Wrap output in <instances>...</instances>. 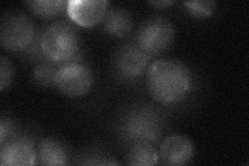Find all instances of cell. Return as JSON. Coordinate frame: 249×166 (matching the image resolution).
<instances>
[{"label": "cell", "instance_id": "3957f363", "mask_svg": "<svg viewBox=\"0 0 249 166\" xmlns=\"http://www.w3.org/2000/svg\"><path fill=\"white\" fill-rule=\"evenodd\" d=\"M161 121L159 115L149 108H135L124 116L122 124V133L132 144L154 142L161 134Z\"/></svg>", "mask_w": 249, "mask_h": 166}, {"label": "cell", "instance_id": "6da1fadb", "mask_svg": "<svg viewBox=\"0 0 249 166\" xmlns=\"http://www.w3.org/2000/svg\"><path fill=\"white\" fill-rule=\"evenodd\" d=\"M145 81L147 92L155 101L163 105H174L188 96L192 78L182 62L158 59L147 68Z\"/></svg>", "mask_w": 249, "mask_h": 166}, {"label": "cell", "instance_id": "5b68a950", "mask_svg": "<svg viewBox=\"0 0 249 166\" xmlns=\"http://www.w3.org/2000/svg\"><path fill=\"white\" fill-rule=\"evenodd\" d=\"M35 37V25L25 14L6 13L1 19V45L5 49L18 52L27 50Z\"/></svg>", "mask_w": 249, "mask_h": 166}, {"label": "cell", "instance_id": "e0dca14e", "mask_svg": "<svg viewBox=\"0 0 249 166\" xmlns=\"http://www.w3.org/2000/svg\"><path fill=\"white\" fill-rule=\"evenodd\" d=\"M14 74L13 66L11 61L5 56H1L0 60V90L3 91L6 86H9Z\"/></svg>", "mask_w": 249, "mask_h": 166}, {"label": "cell", "instance_id": "52a82bcc", "mask_svg": "<svg viewBox=\"0 0 249 166\" xmlns=\"http://www.w3.org/2000/svg\"><path fill=\"white\" fill-rule=\"evenodd\" d=\"M151 58V55L143 51L137 44H128L116 52L115 66L124 78L134 80L149 68Z\"/></svg>", "mask_w": 249, "mask_h": 166}, {"label": "cell", "instance_id": "8fae6325", "mask_svg": "<svg viewBox=\"0 0 249 166\" xmlns=\"http://www.w3.org/2000/svg\"><path fill=\"white\" fill-rule=\"evenodd\" d=\"M133 20L128 11L112 9L106 12L104 17V29L109 36L115 37H127L132 29Z\"/></svg>", "mask_w": 249, "mask_h": 166}, {"label": "cell", "instance_id": "9a60e30c", "mask_svg": "<svg viewBox=\"0 0 249 166\" xmlns=\"http://www.w3.org/2000/svg\"><path fill=\"white\" fill-rule=\"evenodd\" d=\"M53 64L54 62L52 61L43 62V64L35 69L34 76L36 82L45 86H49L52 84L54 85V77H55L58 68H55Z\"/></svg>", "mask_w": 249, "mask_h": 166}, {"label": "cell", "instance_id": "9c48e42d", "mask_svg": "<svg viewBox=\"0 0 249 166\" xmlns=\"http://www.w3.org/2000/svg\"><path fill=\"white\" fill-rule=\"evenodd\" d=\"M194 155L192 141L183 135H169L160 145V156L163 164L185 165Z\"/></svg>", "mask_w": 249, "mask_h": 166}, {"label": "cell", "instance_id": "7c38bea8", "mask_svg": "<svg viewBox=\"0 0 249 166\" xmlns=\"http://www.w3.org/2000/svg\"><path fill=\"white\" fill-rule=\"evenodd\" d=\"M37 158L43 165H65L68 155L66 148L59 141L47 138L38 145Z\"/></svg>", "mask_w": 249, "mask_h": 166}, {"label": "cell", "instance_id": "ba28073f", "mask_svg": "<svg viewBox=\"0 0 249 166\" xmlns=\"http://www.w3.org/2000/svg\"><path fill=\"white\" fill-rule=\"evenodd\" d=\"M107 6L104 0H72L68 1L67 13L77 25L89 28L105 17Z\"/></svg>", "mask_w": 249, "mask_h": 166}, {"label": "cell", "instance_id": "4fadbf2b", "mask_svg": "<svg viewBox=\"0 0 249 166\" xmlns=\"http://www.w3.org/2000/svg\"><path fill=\"white\" fill-rule=\"evenodd\" d=\"M159 155L149 142H137L128 153L127 163L134 166H153L158 164Z\"/></svg>", "mask_w": 249, "mask_h": 166}, {"label": "cell", "instance_id": "7a4b0ae2", "mask_svg": "<svg viewBox=\"0 0 249 166\" xmlns=\"http://www.w3.org/2000/svg\"><path fill=\"white\" fill-rule=\"evenodd\" d=\"M41 49L49 61L61 64L71 60L79 50L80 39L77 29L67 21H56L42 35Z\"/></svg>", "mask_w": 249, "mask_h": 166}, {"label": "cell", "instance_id": "ac0fdd59", "mask_svg": "<svg viewBox=\"0 0 249 166\" xmlns=\"http://www.w3.org/2000/svg\"><path fill=\"white\" fill-rule=\"evenodd\" d=\"M150 4L157 7H166L168 5L174 4V1H169V0H165V1H150Z\"/></svg>", "mask_w": 249, "mask_h": 166}, {"label": "cell", "instance_id": "277c9868", "mask_svg": "<svg viewBox=\"0 0 249 166\" xmlns=\"http://www.w3.org/2000/svg\"><path fill=\"white\" fill-rule=\"evenodd\" d=\"M175 39L173 23L162 16L146 19L139 27L136 44L147 54L157 55L165 52Z\"/></svg>", "mask_w": 249, "mask_h": 166}, {"label": "cell", "instance_id": "2e32d148", "mask_svg": "<svg viewBox=\"0 0 249 166\" xmlns=\"http://www.w3.org/2000/svg\"><path fill=\"white\" fill-rule=\"evenodd\" d=\"M186 10L196 18H207L214 12L216 2L214 1H187L184 2Z\"/></svg>", "mask_w": 249, "mask_h": 166}, {"label": "cell", "instance_id": "5bb4252c", "mask_svg": "<svg viewBox=\"0 0 249 166\" xmlns=\"http://www.w3.org/2000/svg\"><path fill=\"white\" fill-rule=\"evenodd\" d=\"M26 5L36 16L48 19L67 11L68 2L62 0H40V1H28Z\"/></svg>", "mask_w": 249, "mask_h": 166}, {"label": "cell", "instance_id": "8992f818", "mask_svg": "<svg viewBox=\"0 0 249 166\" xmlns=\"http://www.w3.org/2000/svg\"><path fill=\"white\" fill-rule=\"evenodd\" d=\"M93 76L91 71L78 62H67L60 66L55 77L54 86L68 97L78 98L87 94L91 89Z\"/></svg>", "mask_w": 249, "mask_h": 166}, {"label": "cell", "instance_id": "30bf717a", "mask_svg": "<svg viewBox=\"0 0 249 166\" xmlns=\"http://www.w3.org/2000/svg\"><path fill=\"white\" fill-rule=\"evenodd\" d=\"M37 155L26 140H14L1 145L0 164L2 166H30L36 163Z\"/></svg>", "mask_w": 249, "mask_h": 166}]
</instances>
